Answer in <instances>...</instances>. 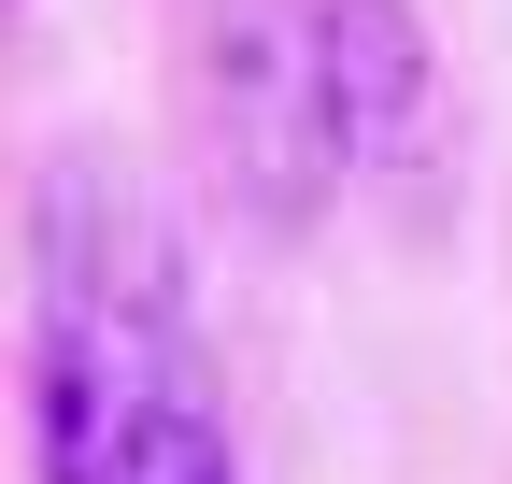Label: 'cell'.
<instances>
[{"label": "cell", "instance_id": "3", "mask_svg": "<svg viewBox=\"0 0 512 484\" xmlns=\"http://www.w3.org/2000/svg\"><path fill=\"white\" fill-rule=\"evenodd\" d=\"M328 86H342V171L356 186H413L441 157V57L413 0H328Z\"/></svg>", "mask_w": 512, "mask_h": 484}, {"label": "cell", "instance_id": "2", "mask_svg": "<svg viewBox=\"0 0 512 484\" xmlns=\"http://www.w3.org/2000/svg\"><path fill=\"white\" fill-rule=\"evenodd\" d=\"M200 114H214V171L256 214H313L342 200V86H328V0H228L200 43Z\"/></svg>", "mask_w": 512, "mask_h": 484}, {"label": "cell", "instance_id": "1", "mask_svg": "<svg viewBox=\"0 0 512 484\" xmlns=\"http://www.w3.org/2000/svg\"><path fill=\"white\" fill-rule=\"evenodd\" d=\"M29 442L43 484H242L171 228L100 143L43 157L29 200Z\"/></svg>", "mask_w": 512, "mask_h": 484}]
</instances>
